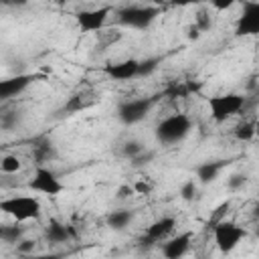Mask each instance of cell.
Masks as SVG:
<instances>
[{
	"label": "cell",
	"mask_w": 259,
	"mask_h": 259,
	"mask_svg": "<svg viewBox=\"0 0 259 259\" xmlns=\"http://www.w3.org/2000/svg\"><path fill=\"white\" fill-rule=\"evenodd\" d=\"M158 10L154 8H142V6H132V8H125L119 12V20L127 26H134V28H144L148 26L154 18H156Z\"/></svg>",
	"instance_id": "cell-7"
},
{
	"label": "cell",
	"mask_w": 259,
	"mask_h": 259,
	"mask_svg": "<svg viewBox=\"0 0 259 259\" xmlns=\"http://www.w3.org/2000/svg\"><path fill=\"white\" fill-rule=\"evenodd\" d=\"M130 221H132V212H130V210H113V212L107 217V225H109L111 229H115V231L127 227Z\"/></svg>",
	"instance_id": "cell-17"
},
{
	"label": "cell",
	"mask_w": 259,
	"mask_h": 259,
	"mask_svg": "<svg viewBox=\"0 0 259 259\" xmlns=\"http://www.w3.org/2000/svg\"><path fill=\"white\" fill-rule=\"evenodd\" d=\"M190 239L192 235L190 233H182L178 237H172V239H164V247H162V253L168 257V259H178L180 255L186 253V249L190 247Z\"/></svg>",
	"instance_id": "cell-12"
},
{
	"label": "cell",
	"mask_w": 259,
	"mask_h": 259,
	"mask_svg": "<svg viewBox=\"0 0 259 259\" xmlns=\"http://www.w3.org/2000/svg\"><path fill=\"white\" fill-rule=\"evenodd\" d=\"M30 83L28 75H16L10 79H0V99H10L18 93H22Z\"/></svg>",
	"instance_id": "cell-13"
},
{
	"label": "cell",
	"mask_w": 259,
	"mask_h": 259,
	"mask_svg": "<svg viewBox=\"0 0 259 259\" xmlns=\"http://www.w3.org/2000/svg\"><path fill=\"white\" fill-rule=\"evenodd\" d=\"M134 188V194H150L152 192V182L150 180H136L132 184Z\"/></svg>",
	"instance_id": "cell-20"
},
{
	"label": "cell",
	"mask_w": 259,
	"mask_h": 259,
	"mask_svg": "<svg viewBox=\"0 0 259 259\" xmlns=\"http://www.w3.org/2000/svg\"><path fill=\"white\" fill-rule=\"evenodd\" d=\"M245 105V99L243 95L239 93H227V95H217V97H210L208 99V111H210V117L214 121H227L229 117H233L235 113H239Z\"/></svg>",
	"instance_id": "cell-3"
},
{
	"label": "cell",
	"mask_w": 259,
	"mask_h": 259,
	"mask_svg": "<svg viewBox=\"0 0 259 259\" xmlns=\"http://www.w3.org/2000/svg\"><path fill=\"white\" fill-rule=\"evenodd\" d=\"M176 229V219L174 217H162L158 221H154L148 231H146V239L150 243H160L164 239H168Z\"/></svg>",
	"instance_id": "cell-9"
},
{
	"label": "cell",
	"mask_w": 259,
	"mask_h": 259,
	"mask_svg": "<svg viewBox=\"0 0 259 259\" xmlns=\"http://www.w3.org/2000/svg\"><path fill=\"white\" fill-rule=\"evenodd\" d=\"M47 237H49V241H53V243H63V241L69 239V231H67L65 225L53 221V223L47 227Z\"/></svg>",
	"instance_id": "cell-15"
},
{
	"label": "cell",
	"mask_w": 259,
	"mask_h": 259,
	"mask_svg": "<svg viewBox=\"0 0 259 259\" xmlns=\"http://www.w3.org/2000/svg\"><path fill=\"white\" fill-rule=\"evenodd\" d=\"M22 170V160L16 154H6L0 160V172L2 174H16Z\"/></svg>",
	"instance_id": "cell-14"
},
{
	"label": "cell",
	"mask_w": 259,
	"mask_h": 259,
	"mask_svg": "<svg viewBox=\"0 0 259 259\" xmlns=\"http://www.w3.org/2000/svg\"><path fill=\"white\" fill-rule=\"evenodd\" d=\"M111 14L109 6H101V8H91V10H81L77 14V24L83 32H97L101 28H105L107 18Z\"/></svg>",
	"instance_id": "cell-6"
},
{
	"label": "cell",
	"mask_w": 259,
	"mask_h": 259,
	"mask_svg": "<svg viewBox=\"0 0 259 259\" xmlns=\"http://www.w3.org/2000/svg\"><path fill=\"white\" fill-rule=\"evenodd\" d=\"M200 32H202V30H200L196 24H190V26H188V36H190V38H198Z\"/></svg>",
	"instance_id": "cell-24"
},
{
	"label": "cell",
	"mask_w": 259,
	"mask_h": 259,
	"mask_svg": "<svg viewBox=\"0 0 259 259\" xmlns=\"http://www.w3.org/2000/svg\"><path fill=\"white\" fill-rule=\"evenodd\" d=\"M95 34L99 36L101 45H105V47H109V45H113V42H117V40L121 38V30H119V28H113V30H105V28H101V30H97Z\"/></svg>",
	"instance_id": "cell-18"
},
{
	"label": "cell",
	"mask_w": 259,
	"mask_h": 259,
	"mask_svg": "<svg viewBox=\"0 0 259 259\" xmlns=\"http://www.w3.org/2000/svg\"><path fill=\"white\" fill-rule=\"evenodd\" d=\"M105 73L111 77V79H117V81H125V79H132L140 73V61L136 59H127V61H119V63H109L105 67Z\"/></svg>",
	"instance_id": "cell-11"
},
{
	"label": "cell",
	"mask_w": 259,
	"mask_h": 259,
	"mask_svg": "<svg viewBox=\"0 0 259 259\" xmlns=\"http://www.w3.org/2000/svg\"><path fill=\"white\" fill-rule=\"evenodd\" d=\"M192 121L186 113H172L164 117L156 127V138L164 144H176L188 136Z\"/></svg>",
	"instance_id": "cell-2"
},
{
	"label": "cell",
	"mask_w": 259,
	"mask_h": 259,
	"mask_svg": "<svg viewBox=\"0 0 259 259\" xmlns=\"http://www.w3.org/2000/svg\"><path fill=\"white\" fill-rule=\"evenodd\" d=\"M57 2H67V0H57Z\"/></svg>",
	"instance_id": "cell-27"
},
{
	"label": "cell",
	"mask_w": 259,
	"mask_h": 259,
	"mask_svg": "<svg viewBox=\"0 0 259 259\" xmlns=\"http://www.w3.org/2000/svg\"><path fill=\"white\" fill-rule=\"evenodd\" d=\"M174 4H192V2H198V0H172Z\"/></svg>",
	"instance_id": "cell-26"
},
{
	"label": "cell",
	"mask_w": 259,
	"mask_h": 259,
	"mask_svg": "<svg viewBox=\"0 0 259 259\" xmlns=\"http://www.w3.org/2000/svg\"><path fill=\"white\" fill-rule=\"evenodd\" d=\"M221 166H223V164H219V162H206V164L198 166V170H196L198 180H200V182L214 180V178H217V174H219V170H221Z\"/></svg>",
	"instance_id": "cell-16"
},
{
	"label": "cell",
	"mask_w": 259,
	"mask_h": 259,
	"mask_svg": "<svg viewBox=\"0 0 259 259\" xmlns=\"http://www.w3.org/2000/svg\"><path fill=\"white\" fill-rule=\"evenodd\" d=\"M150 109V99H130L123 105H119V119L123 123H136L140 121Z\"/></svg>",
	"instance_id": "cell-8"
},
{
	"label": "cell",
	"mask_w": 259,
	"mask_h": 259,
	"mask_svg": "<svg viewBox=\"0 0 259 259\" xmlns=\"http://www.w3.org/2000/svg\"><path fill=\"white\" fill-rule=\"evenodd\" d=\"M237 0H210V6L214 10H229Z\"/></svg>",
	"instance_id": "cell-23"
},
{
	"label": "cell",
	"mask_w": 259,
	"mask_h": 259,
	"mask_svg": "<svg viewBox=\"0 0 259 259\" xmlns=\"http://www.w3.org/2000/svg\"><path fill=\"white\" fill-rule=\"evenodd\" d=\"M140 152H142V144H140V142H127V144L123 146V154L130 156V158L138 156Z\"/></svg>",
	"instance_id": "cell-22"
},
{
	"label": "cell",
	"mask_w": 259,
	"mask_h": 259,
	"mask_svg": "<svg viewBox=\"0 0 259 259\" xmlns=\"http://www.w3.org/2000/svg\"><path fill=\"white\" fill-rule=\"evenodd\" d=\"M130 194H134V188H132V186H121V188L117 190V196H119V198H125V196H130Z\"/></svg>",
	"instance_id": "cell-25"
},
{
	"label": "cell",
	"mask_w": 259,
	"mask_h": 259,
	"mask_svg": "<svg viewBox=\"0 0 259 259\" xmlns=\"http://www.w3.org/2000/svg\"><path fill=\"white\" fill-rule=\"evenodd\" d=\"M28 186H30L32 192H40V194H47V196H57L65 190V184L59 180V176L53 170L42 168V166H38L34 170Z\"/></svg>",
	"instance_id": "cell-5"
},
{
	"label": "cell",
	"mask_w": 259,
	"mask_h": 259,
	"mask_svg": "<svg viewBox=\"0 0 259 259\" xmlns=\"http://www.w3.org/2000/svg\"><path fill=\"white\" fill-rule=\"evenodd\" d=\"M259 30V4L249 2L237 24V34H255Z\"/></svg>",
	"instance_id": "cell-10"
},
{
	"label": "cell",
	"mask_w": 259,
	"mask_h": 259,
	"mask_svg": "<svg viewBox=\"0 0 259 259\" xmlns=\"http://www.w3.org/2000/svg\"><path fill=\"white\" fill-rule=\"evenodd\" d=\"M0 210L12 217L16 223H26V221L38 219L42 212V206H40V200L32 194H18V196H8L0 200Z\"/></svg>",
	"instance_id": "cell-1"
},
{
	"label": "cell",
	"mask_w": 259,
	"mask_h": 259,
	"mask_svg": "<svg viewBox=\"0 0 259 259\" xmlns=\"http://www.w3.org/2000/svg\"><path fill=\"white\" fill-rule=\"evenodd\" d=\"M194 192H196V182H194V180L184 182V184H182V188H180V194H182V198H184V200H190V198L194 196Z\"/></svg>",
	"instance_id": "cell-21"
},
{
	"label": "cell",
	"mask_w": 259,
	"mask_h": 259,
	"mask_svg": "<svg viewBox=\"0 0 259 259\" xmlns=\"http://www.w3.org/2000/svg\"><path fill=\"white\" fill-rule=\"evenodd\" d=\"M212 237H214L217 247L223 253H231L245 239V229L233 221H217L212 229Z\"/></svg>",
	"instance_id": "cell-4"
},
{
	"label": "cell",
	"mask_w": 259,
	"mask_h": 259,
	"mask_svg": "<svg viewBox=\"0 0 259 259\" xmlns=\"http://www.w3.org/2000/svg\"><path fill=\"white\" fill-rule=\"evenodd\" d=\"M255 136V123H243L237 127V138L239 140H249Z\"/></svg>",
	"instance_id": "cell-19"
}]
</instances>
